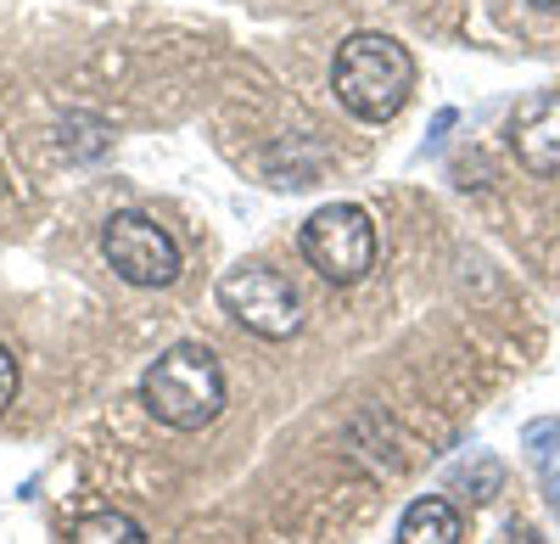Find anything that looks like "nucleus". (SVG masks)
I'll return each instance as SVG.
<instances>
[{
	"mask_svg": "<svg viewBox=\"0 0 560 544\" xmlns=\"http://www.w3.org/2000/svg\"><path fill=\"white\" fill-rule=\"evenodd\" d=\"M331 90L337 102L359 118V124H387L404 113L409 90H415V57L393 34L376 28H359L337 45V62H331Z\"/></svg>",
	"mask_w": 560,
	"mask_h": 544,
	"instance_id": "nucleus-1",
	"label": "nucleus"
},
{
	"mask_svg": "<svg viewBox=\"0 0 560 544\" xmlns=\"http://www.w3.org/2000/svg\"><path fill=\"white\" fill-rule=\"evenodd\" d=\"M140 404L147 416L174 432H202L224 410V371L202 343H174L158 354L140 377Z\"/></svg>",
	"mask_w": 560,
	"mask_h": 544,
	"instance_id": "nucleus-2",
	"label": "nucleus"
},
{
	"mask_svg": "<svg viewBox=\"0 0 560 544\" xmlns=\"http://www.w3.org/2000/svg\"><path fill=\"white\" fill-rule=\"evenodd\" d=\"M303 258L319 281L331 287H353L370 276V264H376V224L359 202H331L319 208L308 224H303Z\"/></svg>",
	"mask_w": 560,
	"mask_h": 544,
	"instance_id": "nucleus-3",
	"label": "nucleus"
},
{
	"mask_svg": "<svg viewBox=\"0 0 560 544\" xmlns=\"http://www.w3.org/2000/svg\"><path fill=\"white\" fill-rule=\"evenodd\" d=\"M219 303L236 326H247L253 337H269V343H287L303 326V303H298L292 281L269 264H236L219 281Z\"/></svg>",
	"mask_w": 560,
	"mask_h": 544,
	"instance_id": "nucleus-4",
	"label": "nucleus"
},
{
	"mask_svg": "<svg viewBox=\"0 0 560 544\" xmlns=\"http://www.w3.org/2000/svg\"><path fill=\"white\" fill-rule=\"evenodd\" d=\"M102 253L113 276L129 287H168L179 281V242L163 231L152 213H113L102 231Z\"/></svg>",
	"mask_w": 560,
	"mask_h": 544,
	"instance_id": "nucleus-5",
	"label": "nucleus"
},
{
	"mask_svg": "<svg viewBox=\"0 0 560 544\" xmlns=\"http://www.w3.org/2000/svg\"><path fill=\"white\" fill-rule=\"evenodd\" d=\"M504 141L533 174H560V90H527L504 124Z\"/></svg>",
	"mask_w": 560,
	"mask_h": 544,
	"instance_id": "nucleus-6",
	"label": "nucleus"
},
{
	"mask_svg": "<svg viewBox=\"0 0 560 544\" xmlns=\"http://www.w3.org/2000/svg\"><path fill=\"white\" fill-rule=\"evenodd\" d=\"M465 539V522L448 500L427 494V500H415L398 522V544H459Z\"/></svg>",
	"mask_w": 560,
	"mask_h": 544,
	"instance_id": "nucleus-7",
	"label": "nucleus"
},
{
	"mask_svg": "<svg viewBox=\"0 0 560 544\" xmlns=\"http://www.w3.org/2000/svg\"><path fill=\"white\" fill-rule=\"evenodd\" d=\"M522 449H527V461H533V472H538V488H544L549 511L560 517V421H555V416H549V421H533V427L522 432Z\"/></svg>",
	"mask_w": 560,
	"mask_h": 544,
	"instance_id": "nucleus-8",
	"label": "nucleus"
},
{
	"mask_svg": "<svg viewBox=\"0 0 560 544\" xmlns=\"http://www.w3.org/2000/svg\"><path fill=\"white\" fill-rule=\"evenodd\" d=\"M68 544H147V533H140V522L124 517V511H90V517L73 522Z\"/></svg>",
	"mask_w": 560,
	"mask_h": 544,
	"instance_id": "nucleus-9",
	"label": "nucleus"
},
{
	"mask_svg": "<svg viewBox=\"0 0 560 544\" xmlns=\"http://www.w3.org/2000/svg\"><path fill=\"white\" fill-rule=\"evenodd\" d=\"M18 398V359L7 354V343H0V410Z\"/></svg>",
	"mask_w": 560,
	"mask_h": 544,
	"instance_id": "nucleus-10",
	"label": "nucleus"
},
{
	"mask_svg": "<svg viewBox=\"0 0 560 544\" xmlns=\"http://www.w3.org/2000/svg\"><path fill=\"white\" fill-rule=\"evenodd\" d=\"M493 544H538V539H533V533H527V528H504V533H499V539H493Z\"/></svg>",
	"mask_w": 560,
	"mask_h": 544,
	"instance_id": "nucleus-11",
	"label": "nucleus"
},
{
	"mask_svg": "<svg viewBox=\"0 0 560 544\" xmlns=\"http://www.w3.org/2000/svg\"><path fill=\"white\" fill-rule=\"evenodd\" d=\"M533 7H549V12H555V7H560V0H533Z\"/></svg>",
	"mask_w": 560,
	"mask_h": 544,
	"instance_id": "nucleus-12",
	"label": "nucleus"
}]
</instances>
